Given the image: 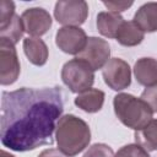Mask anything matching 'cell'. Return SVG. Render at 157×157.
<instances>
[{"mask_svg":"<svg viewBox=\"0 0 157 157\" xmlns=\"http://www.w3.org/2000/svg\"><path fill=\"white\" fill-rule=\"evenodd\" d=\"M23 32H25V28H23L22 20L18 15H15L5 27L0 28V38L7 39L12 44H16L21 39Z\"/></svg>","mask_w":157,"mask_h":157,"instance_id":"18","label":"cell"},{"mask_svg":"<svg viewBox=\"0 0 157 157\" xmlns=\"http://www.w3.org/2000/svg\"><path fill=\"white\" fill-rule=\"evenodd\" d=\"M20 76V61L15 44L0 38V83L12 85Z\"/></svg>","mask_w":157,"mask_h":157,"instance_id":"6","label":"cell"},{"mask_svg":"<svg viewBox=\"0 0 157 157\" xmlns=\"http://www.w3.org/2000/svg\"><path fill=\"white\" fill-rule=\"evenodd\" d=\"M15 4L9 0H1L0 2V28L5 27L15 16Z\"/></svg>","mask_w":157,"mask_h":157,"instance_id":"20","label":"cell"},{"mask_svg":"<svg viewBox=\"0 0 157 157\" xmlns=\"http://www.w3.org/2000/svg\"><path fill=\"white\" fill-rule=\"evenodd\" d=\"M144 38L145 32L134 21H124L115 37L118 43L124 47H135L140 44Z\"/></svg>","mask_w":157,"mask_h":157,"instance_id":"16","label":"cell"},{"mask_svg":"<svg viewBox=\"0 0 157 157\" xmlns=\"http://www.w3.org/2000/svg\"><path fill=\"white\" fill-rule=\"evenodd\" d=\"M21 20L25 32L29 37H40L52 27V17L49 12L42 7H31L22 12Z\"/></svg>","mask_w":157,"mask_h":157,"instance_id":"10","label":"cell"},{"mask_svg":"<svg viewBox=\"0 0 157 157\" xmlns=\"http://www.w3.org/2000/svg\"><path fill=\"white\" fill-rule=\"evenodd\" d=\"M77 59L86 61L93 71L102 69L110 60V48L105 39L98 37H88L82 52L76 55Z\"/></svg>","mask_w":157,"mask_h":157,"instance_id":"8","label":"cell"},{"mask_svg":"<svg viewBox=\"0 0 157 157\" xmlns=\"http://www.w3.org/2000/svg\"><path fill=\"white\" fill-rule=\"evenodd\" d=\"M38 157H70V156L65 155L59 148H47V150L42 151Z\"/></svg>","mask_w":157,"mask_h":157,"instance_id":"24","label":"cell"},{"mask_svg":"<svg viewBox=\"0 0 157 157\" xmlns=\"http://www.w3.org/2000/svg\"><path fill=\"white\" fill-rule=\"evenodd\" d=\"M88 16V5L83 0H60L55 4L54 17L64 26L78 27Z\"/></svg>","mask_w":157,"mask_h":157,"instance_id":"5","label":"cell"},{"mask_svg":"<svg viewBox=\"0 0 157 157\" xmlns=\"http://www.w3.org/2000/svg\"><path fill=\"white\" fill-rule=\"evenodd\" d=\"M144 32L157 31V2H146L139 7L132 20Z\"/></svg>","mask_w":157,"mask_h":157,"instance_id":"15","label":"cell"},{"mask_svg":"<svg viewBox=\"0 0 157 157\" xmlns=\"http://www.w3.org/2000/svg\"><path fill=\"white\" fill-rule=\"evenodd\" d=\"M23 52L28 60L36 66H43L49 56L48 47L39 37H27L23 39Z\"/></svg>","mask_w":157,"mask_h":157,"instance_id":"12","label":"cell"},{"mask_svg":"<svg viewBox=\"0 0 157 157\" xmlns=\"http://www.w3.org/2000/svg\"><path fill=\"white\" fill-rule=\"evenodd\" d=\"M61 80L74 93H81L92 87L94 82L93 69L81 59H71L61 69Z\"/></svg>","mask_w":157,"mask_h":157,"instance_id":"4","label":"cell"},{"mask_svg":"<svg viewBox=\"0 0 157 157\" xmlns=\"http://www.w3.org/2000/svg\"><path fill=\"white\" fill-rule=\"evenodd\" d=\"M140 98L144 99L151 107L153 113H157V86L145 88Z\"/></svg>","mask_w":157,"mask_h":157,"instance_id":"22","label":"cell"},{"mask_svg":"<svg viewBox=\"0 0 157 157\" xmlns=\"http://www.w3.org/2000/svg\"><path fill=\"white\" fill-rule=\"evenodd\" d=\"M135 141L146 151L157 150V119H152L144 129L135 131Z\"/></svg>","mask_w":157,"mask_h":157,"instance_id":"17","label":"cell"},{"mask_svg":"<svg viewBox=\"0 0 157 157\" xmlns=\"http://www.w3.org/2000/svg\"><path fill=\"white\" fill-rule=\"evenodd\" d=\"M124 21L125 20L120 13L103 11L97 15V29L102 36L107 38H115Z\"/></svg>","mask_w":157,"mask_h":157,"instance_id":"14","label":"cell"},{"mask_svg":"<svg viewBox=\"0 0 157 157\" xmlns=\"http://www.w3.org/2000/svg\"><path fill=\"white\" fill-rule=\"evenodd\" d=\"M82 157H114V152L105 144H94L88 147Z\"/></svg>","mask_w":157,"mask_h":157,"instance_id":"21","label":"cell"},{"mask_svg":"<svg viewBox=\"0 0 157 157\" xmlns=\"http://www.w3.org/2000/svg\"><path fill=\"white\" fill-rule=\"evenodd\" d=\"M103 5L110 11L119 13L121 11H125L132 5V1H103Z\"/></svg>","mask_w":157,"mask_h":157,"instance_id":"23","label":"cell"},{"mask_svg":"<svg viewBox=\"0 0 157 157\" xmlns=\"http://www.w3.org/2000/svg\"><path fill=\"white\" fill-rule=\"evenodd\" d=\"M88 37L86 32L75 26H64L58 29L55 34V44L66 54L78 55L87 43Z\"/></svg>","mask_w":157,"mask_h":157,"instance_id":"9","label":"cell"},{"mask_svg":"<svg viewBox=\"0 0 157 157\" xmlns=\"http://www.w3.org/2000/svg\"><path fill=\"white\" fill-rule=\"evenodd\" d=\"M136 81L146 88L157 86V60L153 58H141L134 65Z\"/></svg>","mask_w":157,"mask_h":157,"instance_id":"11","label":"cell"},{"mask_svg":"<svg viewBox=\"0 0 157 157\" xmlns=\"http://www.w3.org/2000/svg\"><path fill=\"white\" fill-rule=\"evenodd\" d=\"M114 157H150V155L139 144H130V145H125L120 150H118V152L114 155Z\"/></svg>","mask_w":157,"mask_h":157,"instance_id":"19","label":"cell"},{"mask_svg":"<svg viewBox=\"0 0 157 157\" xmlns=\"http://www.w3.org/2000/svg\"><path fill=\"white\" fill-rule=\"evenodd\" d=\"M1 157H15V156H12V155H10L9 152H6V151H1Z\"/></svg>","mask_w":157,"mask_h":157,"instance_id":"25","label":"cell"},{"mask_svg":"<svg viewBox=\"0 0 157 157\" xmlns=\"http://www.w3.org/2000/svg\"><path fill=\"white\" fill-rule=\"evenodd\" d=\"M113 107L117 118L135 131L144 129L153 117L151 107L144 99L129 93H118L113 99Z\"/></svg>","mask_w":157,"mask_h":157,"instance_id":"3","label":"cell"},{"mask_svg":"<svg viewBox=\"0 0 157 157\" xmlns=\"http://www.w3.org/2000/svg\"><path fill=\"white\" fill-rule=\"evenodd\" d=\"M55 140L60 151L72 157L82 152L91 141L88 124L74 114L63 115L56 124Z\"/></svg>","mask_w":157,"mask_h":157,"instance_id":"2","label":"cell"},{"mask_svg":"<svg viewBox=\"0 0 157 157\" xmlns=\"http://www.w3.org/2000/svg\"><path fill=\"white\" fill-rule=\"evenodd\" d=\"M105 85L114 90L121 91L131 85V70L126 61L120 58H112L102 70Z\"/></svg>","mask_w":157,"mask_h":157,"instance_id":"7","label":"cell"},{"mask_svg":"<svg viewBox=\"0 0 157 157\" xmlns=\"http://www.w3.org/2000/svg\"><path fill=\"white\" fill-rule=\"evenodd\" d=\"M104 97L105 94L103 91L98 88H90L77 94L75 98V104L87 113H96L102 109Z\"/></svg>","mask_w":157,"mask_h":157,"instance_id":"13","label":"cell"},{"mask_svg":"<svg viewBox=\"0 0 157 157\" xmlns=\"http://www.w3.org/2000/svg\"><path fill=\"white\" fill-rule=\"evenodd\" d=\"M64 110L60 87H22L2 92L0 139L5 147L25 152L53 144Z\"/></svg>","mask_w":157,"mask_h":157,"instance_id":"1","label":"cell"}]
</instances>
